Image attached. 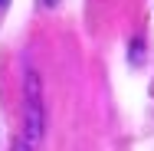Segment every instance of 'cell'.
Returning <instances> with one entry per match:
<instances>
[{"label":"cell","mask_w":154,"mask_h":151,"mask_svg":"<svg viewBox=\"0 0 154 151\" xmlns=\"http://www.w3.org/2000/svg\"><path fill=\"white\" fill-rule=\"evenodd\" d=\"M26 102H30V138H36L43 131V105H39V79L33 69L26 79Z\"/></svg>","instance_id":"1"},{"label":"cell","mask_w":154,"mask_h":151,"mask_svg":"<svg viewBox=\"0 0 154 151\" xmlns=\"http://www.w3.org/2000/svg\"><path fill=\"white\" fill-rule=\"evenodd\" d=\"M46 3H56V0H46Z\"/></svg>","instance_id":"3"},{"label":"cell","mask_w":154,"mask_h":151,"mask_svg":"<svg viewBox=\"0 0 154 151\" xmlns=\"http://www.w3.org/2000/svg\"><path fill=\"white\" fill-rule=\"evenodd\" d=\"M13 151H30V141H17V145H13Z\"/></svg>","instance_id":"2"}]
</instances>
